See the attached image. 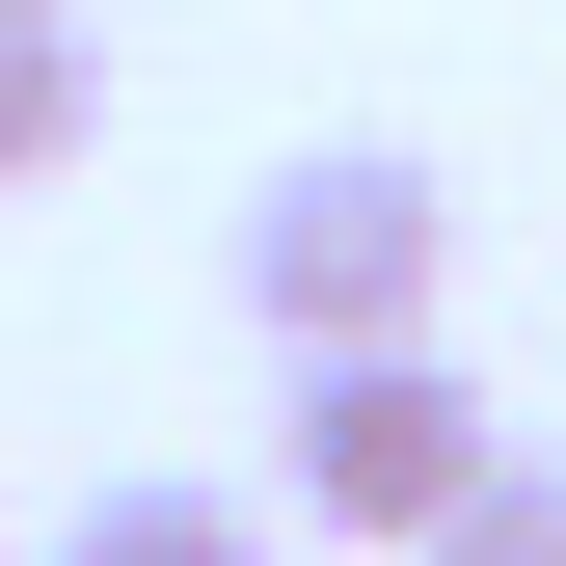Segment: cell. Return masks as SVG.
I'll return each mask as SVG.
<instances>
[{
    "mask_svg": "<svg viewBox=\"0 0 566 566\" xmlns=\"http://www.w3.org/2000/svg\"><path fill=\"white\" fill-rule=\"evenodd\" d=\"M243 324L270 350H378V324H459V189L405 135H297L243 189Z\"/></svg>",
    "mask_w": 566,
    "mask_h": 566,
    "instance_id": "obj_1",
    "label": "cell"
},
{
    "mask_svg": "<svg viewBox=\"0 0 566 566\" xmlns=\"http://www.w3.org/2000/svg\"><path fill=\"white\" fill-rule=\"evenodd\" d=\"M485 459H513V432H485V378H459L432 324L297 350V405H270V513H324V539H432Z\"/></svg>",
    "mask_w": 566,
    "mask_h": 566,
    "instance_id": "obj_2",
    "label": "cell"
},
{
    "mask_svg": "<svg viewBox=\"0 0 566 566\" xmlns=\"http://www.w3.org/2000/svg\"><path fill=\"white\" fill-rule=\"evenodd\" d=\"M108 135V54H82V0H0V189H54Z\"/></svg>",
    "mask_w": 566,
    "mask_h": 566,
    "instance_id": "obj_3",
    "label": "cell"
},
{
    "mask_svg": "<svg viewBox=\"0 0 566 566\" xmlns=\"http://www.w3.org/2000/svg\"><path fill=\"white\" fill-rule=\"evenodd\" d=\"M54 566H270V513H243V485H82Z\"/></svg>",
    "mask_w": 566,
    "mask_h": 566,
    "instance_id": "obj_4",
    "label": "cell"
},
{
    "mask_svg": "<svg viewBox=\"0 0 566 566\" xmlns=\"http://www.w3.org/2000/svg\"><path fill=\"white\" fill-rule=\"evenodd\" d=\"M405 566H566V459H485V485H459V513H432V539H405Z\"/></svg>",
    "mask_w": 566,
    "mask_h": 566,
    "instance_id": "obj_5",
    "label": "cell"
}]
</instances>
